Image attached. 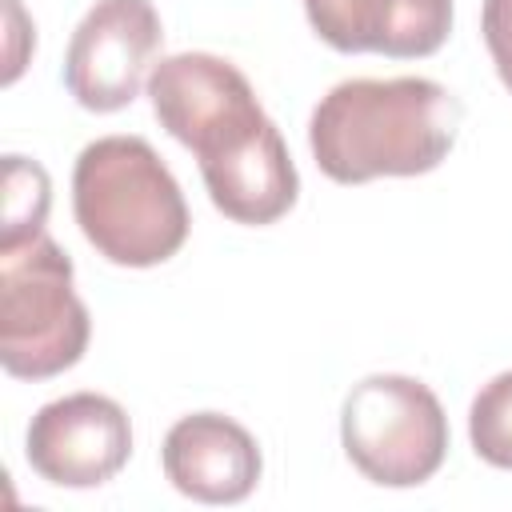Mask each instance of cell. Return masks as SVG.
<instances>
[{
	"label": "cell",
	"instance_id": "cell-3",
	"mask_svg": "<svg viewBox=\"0 0 512 512\" xmlns=\"http://www.w3.org/2000/svg\"><path fill=\"white\" fill-rule=\"evenodd\" d=\"M88 308L72 288L68 252L36 232L0 244V364L16 380H48L88 348Z\"/></svg>",
	"mask_w": 512,
	"mask_h": 512
},
{
	"label": "cell",
	"instance_id": "cell-4",
	"mask_svg": "<svg viewBox=\"0 0 512 512\" xmlns=\"http://www.w3.org/2000/svg\"><path fill=\"white\" fill-rule=\"evenodd\" d=\"M348 460L384 488H412L436 476L448 456V416L436 392L412 376L380 372L352 384L340 412Z\"/></svg>",
	"mask_w": 512,
	"mask_h": 512
},
{
	"label": "cell",
	"instance_id": "cell-9",
	"mask_svg": "<svg viewBox=\"0 0 512 512\" xmlns=\"http://www.w3.org/2000/svg\"><path fill=\"white\" fill-rule=\"evenodd\" d=\"M164 476L200 504H240L260 480V448L244 424L220 412L180 416L160 448Z\"/></svg>",
	"mask_w": 512,
	"mask_h": 512
},
{
	"label": "cell",
	"instance_id": "cell-1",
	"mask_svg": "<svg viewBox=\"0 0 512 512\" xmlns=\"http://www.w3.org/2000/svg\"><path fill=\"white\" fill-rule=\"evenodd\" d=\"M460 104L428 76L344 80L308 120V148L336 184L432 172L456 144Z\"/></svg>",
	"mask_w": 512,
	"mask_h": 512
},
{
	"label": "cell",
	"instance_id": "cell-12",
	"mask_svg": "<svg viewBox=\"0 0 512 512\" xmlns=\"http://www.w3.org/2000/svg\"><path fill=\"white\" fill-rule=\"evenodd\" d=\"M468 436L484 464L512 468V372L492 376L468 412Z\"/></svg>",
	"mask_w": 512,
	"mask_h": 512
},
{
	"label": "cell",
	"instance_id": "cell-13",
	"mask_svg": "<svg viewBox=\"0 0 512 512\" xmlns=\"http://www.w3.org/2000/svg\"><path fill=\"white\" fill-rule=\"evenodd\" d=\"M480 28H484V44L492 52L496 72L512 92V0H484Z\"/></svg>",
	"mask_w": 512,
	"mask_h": 512
},
{
	"label": "cell",
	"instance_id": "cell-10",
	"mask_svg": "<svg viewBox=\"0 0 512 512\" xmlns=\"http://www.w3.org/2000/svg\"><path fill=\"white\" fill-rule=\"evenodd\" d=\"M312 32L336 52L432 56L452 32V0H304Z\"/></svg>",
	"mask_w": 512,
	"mask_h": 512
},
{
	"label": "cell",
	"instance_id": "cell-11",
	"mask_svg": "<svg viewBox=\"0 0 512 512\" xmlns=\"http://www.w3.org/2000/svg\"><path fill=\"white\" fill-rule=\"evenodd\" d=\"M52 204V184L48 172L36 160L24 156H4V228H0V244H16L28 240L36 232H44V216Z\"/></svg>",
	"mask_w": 512,
	"mask_h": 512
},
{
	"label": "cell",
	"instance_id": "cell-2",
	"mask_svg": "<svg viewBox=\"0 0 512 512\" xmlns=\"http://www.w3.org/2000/svg\"><path fill=\"white\" fill-rule=\"evenodd\" d=\"M72 212L84 240L124 268L164 264L188 240L184 192L140 136H104L80 152Z\"/></svg>",
	"mask_w": 512,
	"mask_h": 512
},
{
	"label": "cell",
	"instance_id": "cell-5",
	"mask_svg": "<svg viewBox=\"0 0 512 512\" xmlns=\"http://www.w3.org/2000/svg\"><path fill=\"white\" fill-rule=\"evenodd\" d=\"M164 28L152 0H96L64 52V84L88 112H120L136 100Z\"/></svg>",
	"mask_w": 512,
	"mask_h": 512
},
{
	"label": "cell",
	"instance_id": "cell-6",
	"mask_svg": "<svg viewBox=\"0 0 512 512\" xmlns=\"http://www.w3.org/2000/svg\"><path fill=\"white\" fill-rule=\"evenodd\" d=\"M24 456L56 488L108 484L132 456L128 412L100 392L60 396L32 416Z\"/></svg>",
	"mask_w": 512,
	"mask_h": 512
},
{
	"label": "cell",
	"instance_id": "cell-8",
	"mask_svg": "<svg viewBox=\"0 0 512 512\" xmlns=\"http://www.w3.org/2000/svg\"><path fill=\"white\" fill-rule=\"evenodd\" d=\"M196 160L212 204L236 224H276L300 196L296 164L268 116Z\"/></svg>",
	"mask_w": 512,
	"mask_h": 512
},
{
	"label": "cell",
	"instance_id": "cell-7",
	"mask_svg": "<svg viewBox=\"0 0 512 512\" xmlns=\"http://www.w3.org/2000/svg\"><path fill=\"white\" fill-rule=\"evenodd\" d=\"M148 96L168 136L196 156L224 136L264 120L248 76L232 60H220L212 52H180L160 60L148 76Z\"/></svg>",
	"mask_w": 512,
	"mask_h": 512
}]
</instances>
